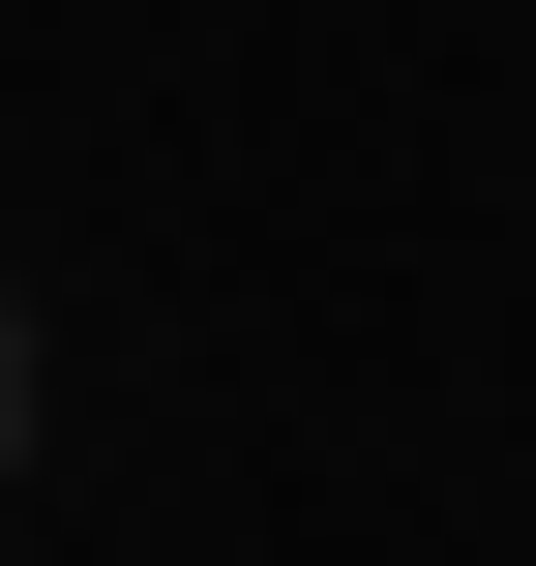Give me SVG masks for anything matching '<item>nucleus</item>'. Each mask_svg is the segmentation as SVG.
Here are the masks:
<instances>
[{
  "mask_svg": "<svg viewBox=\"0 0 536 566\" xmlns=\"http://www.w3.org/2000/svg\"><path fill=\"white\" fill-rule=\"evenodd\" d=\"M0 388H30V328H0Z\"/></svg>",
  "mask_w": 536,
  "mask_h": 566,
  "instance_id": "f257e3e1",
  "label": "nucleus"
}]
</instances>
